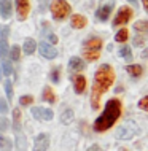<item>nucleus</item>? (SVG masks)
<instances>
[{"mask_svg":"<svg viewBox=\"0 0 148 151\" xmlns=\"http://www.w3.org/2000/svg\"><path fill=\"white\" fill-rule=\"evenodd\" d=\"M113 81H115V72H113L112 65L104 64L96 70L92 91H91V107H92V110H99V107H100V97L110 89V86L113 84Z\"/></svg>","mask_w":148,"mask_h":151,"instance_id":"obj_1","label":"nucleus"},{"mask_svg":"<svg viewBox=\"0 0 148 151\" xmlns=\"http://www.w3.org/2000/svg\"><path fill=\"white\" fill-rule=\"evenodd\" d=\"M120 116H121V102L118 99H110L105 104V110L102 111V115L94 121V130L96 132L108 130L118 121Z\"/></svg>","mask_w":148,"mask_h":151,"instance_id":"obj_2","label":"nucleus"},{"mask_svg":"<svg viewBox=\"0 0 148 151\" xmlns=\"http://www.w3.org/2000/svg\"><path fill=\"white\" fill-rule=\"evenodd\" d=\"M72 8L65 0H53L51 2V13H53V18L57 19V21H62L65 19L69 14H70Z\"/></svg>","mask_w":148,"mask_h":151,"instance_id":"obj_3","label":"nucleus"},{"mask_svg":"<svg viewBox=\"0 0 148 151\" xmlns=\"http://www.w3.org/2000/svg\"><path fill=\"white\" fill-rule=\"evenodd\" d=\"M137 132H139V126L135 124L134 121H127L126 124H123L118 127L116 137L121 138V140H131L134 135H137Z\"/></svg>","mask_w":148,"mask_h":151,"instance_id":"obj_4","label":"nucleus"},{"mask_svg":"<svg viewBox=\"0 0 148 151\" xmlns=\"http://www.w3.org/2000/svg\"><path fill=\"white\" fill-rule=\"evenodd\" d=\"M134 18V11L131 6H121L118 10L116 16L113 19V27H120V26H124Z\"/></svg>","mask_w":148,"mask_h":151,"instance_id":"obj_5","label":"nucleus"},{"mask_svg":"<svg viewBox=\"0 0 148 151\" xmlns=\"http://www.w3.org/2000/svg\"><path fill=\"white\" fill-rule=\"evenodd\" d=\"M112 10H113V0H104L102 6L97 10V19L99 21H107L112 14Z\"/></svg>","mask_w":148,"mask_h":151,"instance_id":"obj_6","label":"nucleus"},{"mask_svg":"<svg viewBox=\"0 0 148 151\" xmlns=\"http://www.w3.org/2000/svg\"><path fill=\"white\" fill-rule=\"evenodd\" d=\"M102 50V38L99 37H89L83 43V51H100Z\"/></svg>","mask_w":148,"mask_h":151,"instance_id":"obj_7","label":"nucleus"},{"mask_svg":"<svg viewBox=\"0 0 148 151\" xmlns=\"http://www.w3.org/2000/svg\"><path fill=\"white\" fill-rule=\"evenodd\" d=\"M32 115H34L35 119H40V121H51L53 119V111L51 110L42 108V107L32 108Z\"/></svg>","mask_w":148,"mask_h":151,"instance_id":"obj_8","label":"nucleus"},{"mask_svg":"<svg viewBox=\"0 0 148 151\" xmlns=\"http://www.w3.org/2000/svg\"><path fill=\"white\" fill-rule=\"evenodd\" d=\"M49 146V137L46 134H40L35 138V143H34V151H46Z\"/></svg>","mask_w":148,"mask_h":151,"instance_id":"obj_9","label":"nucleus"},{"mask_svg":"<svg viewBox=\"0 0 148 151\" xmlns=\"http://www.w3.org/2000/svg\"><path fill=\"white\" fill-rule=\"evenodd\" d=\"M16 10H18V14H19V19H26L27 14H29V0H16Z\"/></svg>","mask_w":148,"mask_h":151,"instance_id":"obj_10","label":"nucleus"},{"mask_svg":"<svg viewBox=\"0 0 148 151\" xmlns=\"http://www.w3.org/2000/svg\"><path fill=\"white\" fill-rule=\"evenodd\" d=\"M40 52H42V56H43V58H46V59H54L57 56L56 48H53L51 45H48L45 42L40 43Z\"/></svg>","mask_w":148,"mask_h":151,"instance_id":"obj_11","label":"nucleus"},{"mask_svg":"<svg viewBox=\"0 0 148 151\" xmlns=\"http://www.w3.org/2000/svg\"><path fill=\"white\" fill-rule=\"evenodd\" d=\"M73 81V88H75V92L77 94H83L84 89H86V78L83 75H75L72 78Z\"/></svg>","mask_w":148,"mask_h":151,"instance_id":"obj_12","label":"nucleus"},{"mask_svg":"<svg viewBox=\"0 0 148 151\" xmlns=\"http://www.w3.org/2000/svg\"><path fill=\"white\" fill-rule=\"evenodd\" d=\"M70 24H72L73 29H83V27H86L88 21H86V18H84L83 14H73Z\"/></svg>","mask_w":148,"mask_h":151,"instance_id":"obj_13","label":"nucleus"},{"mask_svg":"<svg viewBox=\"0 0 148 151\" xmlns=\"http://www.w3.org/2000/svg\"><path fill=\"white\" fill-rule=\"evenodd\" d=\"M69 65H70V70H73V72H81L86 67L84 62L80 58H72L70 60H69Z\"/></svg>","mask_w":148,"mask_h":151,"instance_id":"obj_14","label":"nucleus"},{"mask_svg":"<svg viewBox=\"0 0 148 151\" xmlns=\"http://www.w3.org/2000/svg\"><path fill=\"white\" fill-rule=\"evenodd\" d=\"M126 70L129 75H132L134 78H139V76L143 73V68H142V65H139V64H132V65H127L126 67Z\"/></svg>","mask_w":148,"mask_h":151,"instance_id":"obj_15","label":"nucleus"},{"mask_svg":"<svg viewBox=\"0 0 148 151\" xmlns=\"http://www.w3.org/2000/svg\"><path fill=\"white\" fill-rule=\"evenodd\" d=\"M35 48H37V45H35V40H32V38H27L26 42H24V46H22V50L26 54H32V52H35Z\"/></svg>","mask_w":148,"mask_h":151,"instance_id":"obj_16","label":"nucleus"},{"mask_svg":"<svg viewBox=\"0 0 148 151\" xmlns=\"http://www.w3.org/2000/svg\"><path fill=\"white\" fill-rule=\"evenodd\" d=\"M43 100H46V102H49V104H54L56 102V96H54V92H53V89L51 88H45L43 89Z\"/></svg>","mask_w":148,"mask_h":151,"instance_id":"obj_17","label":"nucleus"},{"mask_svg":"<svg viewBox=\"0 0 148 151\" xmlns=\"http://www.w3.org/2000/svg\"><path fill=\"white\" fill-rule=\"evenodd\" d=\"M134 29L137 30L139 34H147V32H148V21H143V19L137 21L134 24Z\"/></svg>","mask_w":148,"mask_h":151,"instance_id":"obj_18","label":"nucleus"},{"mask_svg":"<svg viewBox=\"0 0 148 151\" xmlns=\"http://www.w3.org/2000/svg\"><path fill=\"white\" fill-rule=\"evenodd\" d=\"M10 14H11V0H3V3H2V16L5 19H8Z\"/></svg>","mask_w":148,"mask_h":151,"instance_id":"obj_19","label":"nucleus"},{"mask_svg":"<svg viewBox=\"0 0 148 151\" xmlns=\"http://www.w3.org/2000/svg\"><path fill=\"white\" fill-rule=\"evenodd\" d=\"M72 121H73V110L69 108L61 115V122H62V124H70Z\"/></svg>","mask_w":148,"mask_h":151,"instance_id":"obj_20","label":"nucleus"},{"mask_svg":"<svg viewBox=\"0 0 148 151\" xmlns=\"http://www.w3.org/2000/svg\"><path fill=\"white\" fill-rule=\"evenodd\" d=\"M127 38H129V32H127V29L118 30L116 35H115V40H116L118 43H124V42H127Z\"/></svg>","mask_w":148,"mask_h":151,"instance_id":"obj_21","label":"nucleus"},{"mask_svg":"<svg viewBox=\"0 0 148 151\" xmlns=\"http://www.w3.org/2000/svg\"><path fill=\"white\" fill-rule=\"evenodd\" d=\"M83 56H84L86 60L92 62V60H97L100 58V51H83Z\"/></svg>","mask_w":148,"mask_h":151,"instance_id":"obj_22","label":"nucleus"},{"mask_svg":"<svg viewBox=\"0 0 148 151\" xmlns=\"http://www.w3.org/2000/svg\"><path fill=\"white\" fill-rule=\"evenodd\" d=\"M11 142H10V138H6V137H0V150L2 151H11Z\"/></svg>","mask_w":148,"mask_h":151,"instance_id":"obj_23","label":"nucleus"},{"mask_svg":"<svg viewBox=\"0 0 148 151\" xmlns=\"http://www.w3.org/2000/svg\"><path fill=\"white\" fill-rule=\"evenodd\" d=\"M118 56H121V58H124L127 60H131L132 58V52H131V46H123L120 51H118Z\"/></svg>","mask_w":148,"mask_h":151,"instance_id":"obj_24","label":"nucleus"},{"mask_svg":"<svg viewBox=\"0 0 148 151\" xmlns=\"http://www.w3.org/2000/svg\"><path fill=\"white\" fill-rule=\"evenodd\" d=\"M147 42V37L143 35V34H139V35H135L134 37V40H132V43H134V46H143Z\"/></svg>","mask_w":148,"mask_h":151,"instance_id":"obj_25","label":"nucleus"},{"mask_svg":"<svg viewBox=\"0 0 148 151\" xmlns=\"http://www.w3.org/2000/svg\"><path fill=\"white\" fill-rule=\"evenodd\" d=\"M6 52H8V45H6V40L5 38H2L0 40V59H3L6 56Z\"/></svg>","mask_w":148,"mask_h":151,"instance_id":"obj_26","label":"nucleus"},{"mask_svg":"<svg viewBox=\"0 0 148 151\" xmlns=\"http://www.w3.org/2000/svg\"><path fill=\"white\" fill-rule=\"evenodd\" d=\"M139 108H140V110H145V111H148V96L142 97V99L139 100Z\"/></svg>","mask_w":148,"mask_h":151,"instance_id":"obj_27","label":"nucleus"},{"mask_svg":"<svg viewBox=\"0 0 148 151\" xmlns=\"http://www.w3.org/2000/svg\"><path fill=\"white\" fill-rule=\"evenodd\" d=\"M19 56H21V50H19V46H13V48H11V59L18 60Z\"/></svg>","mask_w":148,"mask_h":151,"instance_id":"obj_28","label":"nucleus"},{"mask_svg":"<svg viewBox=\"0 0 148 151\" xmlns=\"http://www.w3.org/2000/svg\"><path fill=\"white\" fill-rule=\"evenodd\" d=\"M59 67H56V68H53V72H51V81H54V83H59Z\"/></svg>","mask_w":148,"mask_h":151,"instance_id":"obj_29","label":"nucleus"},{"mask_svg":"<svg viewBox=\"0 0 148 151\" xmlns=\"http://www.w3.org/2000/svg\"><path fill=\"white\" fill-rule=\"evenodd\" d=\"M5 91H6V97L11 100V97H13V86H11L10 81H6V83H5Z\"/></svg>","mask_w":148,"mask_h":151,"instance_id":"obj_30","label":"nucleus"},{"mask_svg":"<svg viewBox=\"0 0 148 151\" xmlns=\"http://www.w3.org/2000/svg\"><path fill=\"white\" fill-rule=\"evenodd\" d=\"M32 102H34V99H32L30 96H22L21 99H19V104L21 105H30Z\"/></svg>","mask_w":148,"mask_h":151,"instance_id":"obj_31","label":"nucleus"},{"mask_svg":"<svg viewBox=\"0 0 148 151\" xmlns=\"http://www.w3.org/2000/svg\"><path fill=\"white\" fill-rule=\"evenodd\" d=\"M13 118H14V126H16V127H19V118H21V113H19L18 108L13 110Z\"/></svg>","mask_w":148,"mask_h":151,"instance_id":"obj_32","label":"nucleus"},{"mask_svg":"<svg viewBox=\"0 0 148 151\" xmlns=\"http://www.w3.org/2000/svg\"><path fill=\"white\" fill-rule=\"evenodd\" d=\"M11 72H13V68H11L10 62H3V73H5L6 76H10V75H11Z\"/></svg>","mask_w":148,"mask_h":151,"instance_id":"obj_33","label":"nucleus"},{"mask_svg":"<svg viewBox=\"0 0 148 151\" xmlns=\"http://www.w3.org/2000/svg\"><path fill=\"white\" fill-rule=\"evenodd\" d=\"M0 111H2V113H6L8 111V105H6V102L3 100V99H0Z\"/></svg>","mask_w":148,"mask_h":151,"instance_id":"obj_34","label":"nucleus"},{"mask_svg":"<svg viewBox=\"0 0 148 151\" xmlns=\"http://www.w3.org/2000/svg\"><path fill=\"white\" fill-rule=\"evenodd\" d=\"M8 127V121L5 118H0V130H5Z\"/></svg>","mask_w":148,"mask_h":151,"instance_id":"obj_35","label":"nucleus"},{"mask_svg":"<svg viewBox=\"0 0 148 151\" xmlns=\"http://www.w3.org/2000/svg\"><path fill=\"white\" fill-rule=\"evenodd\" d=\"M88 151H104V150H102L99 145H92V146H89V148H88Z\"/></svg>","mask_w":148,"mask_h":151,"instance_id":"obj_36","label":"nucleus"},{"mask_svg":"<svg viewBox=\"0 0 148 151\" xmlns=\"http://www.w3.org/2000/svg\"><path fill=\"white\" fill-rule=\"evenodd\" d=\"M48 38H49V42H51V43H57V37L54 34H49Z\"/></svg>","mask_w":148,"mask_h":151,"instance_id":"obj_37","label":"nucleus"},{"mask_svg":"<svg viewBox=\"0 0 148 151\" xmlns=\"http://www.w3.org/2000/svg\"><path fill=\"white\" fill-rule=\"evenodd\" d=\"M142 2H143V6H145L147 13H148V0H142Z\"/></svg>","mask_w":148,"mask_h":151,"instance_id":"obj_38","label":"nucleus"},{"mask_svg":"<svg viewBox=\"0 0 148 151\" xmlns=\"http://www.w3.org/2000/svg\"><path fill=\"white\" fill-rule=\"evenodd\" d=\"M142 58H148V50H145L142 52Z\"/></svg>","mask_w":148,"mask_h":151,"instance_id":"obj_39","label":"nucleus"},{"mask_svg":"<svg viewBox=\"0 0 148 151\" xmlns=\"http://www.w3.org/2000/svg\"><path fill=\"white\" fill-rule=\"evenodd\" d=\"M2 3H3V0H0V5H2Z\"/></svg>","mask_w":148,"mask_h":151,"instance_id":"obj_40","label":"nucleus"},{"mask_svg":"<svg viewBox=\"0 0 148 151\" xmlns=\"http://www.w3.org/2000/svg\"><path fill=\"white\" fill-rule=\"evenodd\" d=\"M131 2H134V3H135V0H131Z\"/></svg>","mask_w":148,"mask_h":151,"instance_id":"obj_41","label":"nucleus"},{"mask_svg":"<svg viewBox=\"0 0 148 151\" xmlns=\"http://www.w3.org/2000/svg\"><path fill=\"white\" fill-rule=\"evenodd\" d=\"M121 151H126V150H121Z\"/></svg>","mask_w":148,"mask_h":151,"instance_id":"obj_42","label":"nucleus"}]
</instances>
